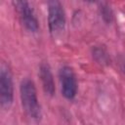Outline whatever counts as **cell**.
<instances>
[{
    "instance_id": "6da1fadb",
    "label": "cell",
    "mask_w": 125,
    "mask_h": 125,
    "mask_svg": "<svg viewBox=\"0 0 125 125\" xmlns=\"http://www.w3.org/2000/svg\"><path fill=\"white\" fill-rule=\"evenodd\" d=\"M20 98L22 109L32 120L38 122L42 118V108L37 96V89L32 79L24 77L20 84Z\"/></svg>"
},
{
    "instance_id": "7a4b0ae2",
    "label": "cell",
    "mask_w": 125,
    "mask_h": 125,
    "mask_svg": "<svg viewBox=\"0 0 125 125\" xmlns=\"http://www.w3.org/2000/svg\"><path fill=\"white\" fill-rule=\"evenodd\" d=\"M47 21L51 36L58 37L65 29L66 16L62 4L58 0H52L47 3Z\"/></svg>"
},
{
    "instance_id": "3957f363",
    "label": "cell",
    "mask_w": 125,
    "mask_h": 125,
    "mask_svg": "<svg viewBox=\"0 0 125 125\" xmlns=\"http://www.w3.org/2000/svg\"><path fill=\"white\" fill-rule=\"evenodd\" d=\"M14 102V81L12 70L6 62L0 65V104L5 110L10 109Z\"/></svg>"
},
{
    "instance_id": "277c9868",
    "label": "cell",
    "mask_w": 125,
    "mask_h": 125,
    "mask_svg": "<svg viewBox=\"0 0 125 125\" xmlns=\"http://www.w3.org/2000/svg\"><path fill=\"white\" fill-rule=\"evenodd\" d=\"M12 4L22 26L28 32L36 33L39 30V21L32 5L27 1H13Z\"/></svg>"
},
{
    "instance_id": "5b68a950",
    "label": "cell",
    "mask_w": 125,
    "mask_h": 125,
    "mask_svg": "<svg viewBox=\"0 0 125 125\" xmlns=\"http://www.w3.org/2000/svg\"><path fill=\"white\" fill-rule=\"evenodd\" d=\"M59 79L61 84V92L67 101L75 99L78 91V83L73 68L68 64H63L59 70Z\"/></svg>"
},
{
    "instance_id": "8992f818",
    "label": "cell",
    "mask_w": 125,
    "mask_h": 125,
    "mask_svg": "<svg viewBox=\"0 0 125 125\" xmlns=\"http://www.w3.org/2000/svg\"><path fill=\"white\" fill-rule=\"evenodd\" d=\"M38 76L41 81V85H42L45 95L48 97H54L56 93L55 80H54V75H53L51 66L48 62H42L40 63L39 70H38Z\"/></svg>"
},
{
    "instance_id": "52a82bcc",
    "label": "cell",
    "mask_w": 125,
    "mask_h": 125,
    "mask_svg": "<svg viewBox=\"0 0 125 125\" xmlns=\"http://www.w3.org/2000/svg\"><path fill=\"white\" fill-rule=\"evenodd\" d=\"M92 57L93 59L101 65H108L110 63V57L106 49L101 45L93 46L92 48Z\"/></svg>"
},
{
    "instance_id": "ba28073f",
    "label": "cell",
    "mask_w": 125,
    "mask_h": 125,
    "mask_svg": "<svg viewBox=\"0 0 125 125\" xmlns=\"http://www.w3.org/2000/svg\"><path fill=\"white\" fill-rule=\"evenodd\" d=\"M99 13L103 21L106 24H110L114 20V13L111 6L106 2L99 3Z\"/></svg>"
},
{
    "instance_id": "9c48e42d",
    "label": "cell",
    "mask_w": 125,
    "mask_h": 125,
    "mask_svg": "<svg viewBox=\"0 0 125 125\" xmlns=\"http://www.w3.org/2000/svg\"><path fill=\"white\" fill-rule=\"evenodd\" d=\"M120 69L123 72V74L125 75V58H122L120 60Z\"/></svg>"
}]
</instances>
